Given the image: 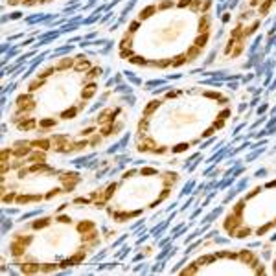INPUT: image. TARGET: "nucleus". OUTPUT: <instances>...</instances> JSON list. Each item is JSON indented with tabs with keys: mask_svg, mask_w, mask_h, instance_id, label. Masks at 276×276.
<instances>
[{
	"mask_svg": "<svg viewBox=\"0 0 276 276\" xmlns=\"http://www.w3.org/2000/svg\"><path fill=\"white\" fill-rule=\"evenodd\" d=\"M120 55H121V57H131L133 52H131V48H123V50L120 52Z\"/></svg>",
	"mask_w": 276,
	"mask_h": 276,
	"instance_id": "28",
	"label": "nucleus"
},
{
	"mask_svg": "<svg viewBox=\"0 0 276 276\" xmlns=\"http://www.w3.org/2000/svg\"><path fill=\"white\" fill-rule=\"evenodd\" d=\"M190 4H192V0H180L178 6H190Z\"/></svg>",
	"mask_w": 276,
	"mask_h": 276,
	"instance_id": "36",
	"label": "nucleus"
},
{
	"mask_svg": "<svg viewBox=\"0 0 276 276\" xmlns=\"http://www.w3.org/2000/svg\"><path fill=\"white\" fill-rule=\"evenodd\" d=\"M92 133H94V129H92V127H88V129H85V131H83V136H88V135H92Z\"/></svg>",
	"mask_w": 276,
	"mask_h": 276,
	"instance_id": "35",
	"label": "nucleus"
},
{
	"mask_svg": "<svg viewBox=\"0 0 276 276\" xmlns=\"http://www.w3.org/2000/svg\"><path fill=\"white\" fill-rule=\"evenodd\" d=\"M158 105H160L158 101H151V103H149V105L145 107V111H144V114H145V116H149V114H151V112H153V111H155V109H157V107H158Z\"/></svg>",
	"mask_w": 276,
	"mask_h": 276,
	"instance_id": "18",
	"label": "nucleus"
},
{
	"mask_svg": "<svg viewBox=\"0 0 276 276\" xmlns=\"http://www.w3.org/2000/svg\"><path fill=\"white\" fill-rule=\"evenodd\" d=\"M57 219H59L61 223H70V221H72L68 216H61V217H57Z\"/></svg>",
	"mask_w": 276,
	"mask_h": 276,
	"instance_id": "34",
	"label": "nucleus"
},
{
	"mask_svg": "<svg viewBox=\"0 0 276 276\" xmlns=\"http://www.w3.org/2000/svg\"><path fill=\"white\" fill-rule=\"evenodd\" d=\"M199 31L201 33H208V19L206 17H202L201 22H199Z\"/></svg>",
	"mask_w": 276,
	"mask_h": 276,
	"instance_id": "14",
	"label": "nucleus"
},
{
	"mask_svg": "<svg viewBox=\"0 0 276 276\" xmlns=\"http://www.w3.org/2000/svg\"><path fill=\"white\" fill-rule=\"evenodd\" d=\"M76 112H78V109L74 107V109H68V111H64L61 116H63L64 120H70V118H74V116H76Z\"/></svg>",
	"mask_w": 276,
	"mask_h": 276,
	"instance_id": "19",
	"label": "nucleus"
},
{
	"mask_svg": "<svg viewBox=\"0 0 276 276\" xmlns=\"http://www.w3.org/2000/svg\"><path fill=\"white\" fill-rule=\"evenodd\" d=\"M199 46H193V48H190L188 52H186V57H188V61H192V59H195V57H199Z\"/></svg>",
	"mask_w": 276,
	"mask_h": 276,
	"instance_id": "12",
	"label": "nucleus"
},
{
	"mask_svg": "<svg viewBox=\"0 0 276 276\" xmlns=\"http://www.w3.org/2000/svg\"><path fill=\"white\" fill-rule=\"evenodd\" d=\"M17 125H19L20 131H30V129H33V127H35V120H33V118H24L22 121H19Z\"/></svg>",
	"mask_w": 276,
	"mask_h": 276,
	"instance_id": "2",
	"label": "nucleus"
},
{
	"mask_svg": "<svg viewBox=\"0 0 276 276\" xmlns=\"http://www.w3.org/2000/svg\"><path fill=\"white\" fill-rule=\"evenodd\" d=\"M99 142H101V136H99V135H96V136L90 140V145H98Z\"/></svg>",
	"mask_w": 276,
	"mask_h": 276,
	"instance_id": "32",
	"label": "nucleus"
},
{
	"mask_svg": "<svg viewBox=\"0 0 276 276\" xmlns=\"http://www.w3.org/2000/svg\"><path fill=\"white\" fill-rule=\"evenodd\" d=\"M120 46H121V50H123V48H131V46H133V40H131V35H129V33L125 35V39L121 40V44H120Z\"/></svg>",
	"mask_w": 276,
	"mask_h": 276,
	"instance_id": "21",
	"label": "nucleus"
},
{
	"mask_svg": "<svg viewBox=\"0 0 276 276\" xmlns=\"http://www.w3.org/2000/svg\"><path fill=\"white\" fill-rule=\"evenodd\" d=\"M22 273H28V274H33V273H40V265L39 263H20L19 265Z\"/></svg>",
	"mask_w": 276,
	"mask_h": 276,
	"instance_id": "1",
	"label": "nucleus"
},
{
	"mask_svg": "<svg viewBox=\"0 0 276 276\" xmlns=\"http://www.w3.org/2000/svg\"><path fill=\"white\" fill-rule=\"evenodd\" d=\"M112 131H114V125H111V123H107V125L101 127V135H103V136H109Z\"/></svg>",
	"mask_w": 276,
	"mask_h": 276,
	"instance_id": "20",
	"label": "nucleus"
},
{
	"mask_svg": "<svg viewBox=\"0 0 276 276\" xmlns=\"http://www.w3.org/2000/svg\"><path fill=\"white\" fill-rule=\"evenodd\" d=\"M90 68V63H88V59H83V57H79L78 61H76V70L78 72H85V70H88Z\"/></svg>",
	"mask_w": 276,
	"mask_h": 276,
	"instance_id": "6",
	"label": "nucleus"
},
{
	"mask_svg": "<svg viewBox=\"0 0 276 276\" xmlns=\"http://www.w3.org/2000/svg\"><path fill=\"white\" fill-rule=\"evenodd\" d=\"M59 265H52V263H46V265H40V273H54L57 271Z\"/></svg>",
	"mask_w": 276,
	"mask_h": 276,
	"instance_id": "15",
	"label": "nucleus"
},
{
	"mask_svg": "<svg viewBox=\"0 0 276 276\" xmlns=\"http://www.w3.org/2000/svg\"><path fill=\"white\" fill-rule=\"evenodd\" d=\"M46 225H50V217H42V219H37V221L31 223L33 228H42V226H46Z\"/></svg>",
	"mask_w": 276,
	"mask_h": 276,
	"instance_id": "9",
	"label": "nucleus"
},
{
	"mask_svg": "<svg viewBox=\"0 0 276 276\" xmlns=\"http://www.w3.org/2000/svg\"><path fill=\"white\" fill-rule=\"evenodd\" d=\"M42 83H44V79H42V78H37L35 81H31V83H30V90H31V92H33V90H37L39 87H42Z\"/></svg>",
	"mask_w": 276,
	"mask_h": 276,
	"instance_id": "16",
	"label": "nucleus"
},
{
	"mask_svg": "<svg viewBox=\"0 0 276 276\" xmlns=\"http://www.w3.org/2000/svg\"><path fill=\"white\" fill-rule=\"evenodd\" d=\"M271 4H273V0H265V2H263V4L259 6V13H263V15H265V13L269 11V7H271Z\"/></svg>",
	"mask_w": 276,
	"mask_h": 276,
	"instance_id": "22",
	"label": "nucleus"
},
{
	"mask_svg": "<svg viewBox=\"0 0 276 276\" xmlns=\"http://www.w3.org/2000/svg\"><path fill=\"white\" fill-rule=\"evenodd\" d=\"M39 2H46V0H39Z\"/></svg>",
	"mask_w": 276,
	"mask_h": 276,
	"instance_id": "38",
	"label": "nucleus"
},
{
	"mask_svg": "<svg viewBox=\"0 0 276 276\" xmlns=\"http://www.w3.org/2000/svg\"><path fill=\"white\" fill-rule=\"evenodd\" d=\"M155 6H149V7H145V9H142V13H140V19H147V17H151V13H155Z\"/></svg>",
	"mask_w": 276,
	"mask_h": 276,
	"instance_id": "13",
	"label": "nucleus"
},
{
	"mask_svg": "<svg viewBox=\"0 0 276 276\" xmlns=\"http://www.w3.org/2000/svg\"><path fill=\"white\" fill-rule=\"evenodd\" d=\"M249 234H250V230H249V228H241V230L236 234V237H241V239H243V237H247Z\"/></svg>",
	"mask_w": 276,
	"mask_h": 276,
	"instance_id": "25",
	"label": "nucleus"
},
{
	"mask_svg": "<svg viewBox=\"0 0 276 276\" xmlns=\"http://www.w3.org/2000/svg\"><path fill=\"white\" fill-rule=\"evenodd\" d=\"M54 70H55V66H50V68H46V70H42V72H40L39 74V78H48V76H52V72H54Z\"/></svg>",
	"mask_w": 276,
	"mask_h": 276,
	"instance_id": "24",
	"label": "nucleus"
},
{
	"mask_svg": "<svg viewBox=\"0 0 276 276\" xmlns=\"http://www.w3.org/2000/svg\"><path fill=\"white\" fill-rule=\"evenodd\" d=\"M99 74H101V70H99V68H92V70L88 72V76H87V81H88V79H94V78H98Z\"/></svg>",
	"mask_w": 276,
	"mask_h": 276,
	"instance_id": "23",
	"label": "nucleus"
},
{
	"mask_svg": "<svg viewBox=\"0 0 276 276\" xmlns=\"http://www.w3.org/2000/svg\"><path fill=\"white\" fill-rule=\"evenodd\" d=\"M76 202H78V204H87V202H90V199L79 197V199H76Z\"/></svg>",
	"mask_w": 276,
	"mask_h": 276,
	"instance_id": "33",
	"label": "nucleus"
},
{
	"mask_svg": "<svg viewBox=\"0 0 276 276\" xmlns=\"http://www.w3.org/2000/svg\"><path fill=\"white\" fill-rule=\"evenodd\" d=\"M142 173H144V175H155V173H157V169H151V168H145V169H142Z\"/></svg>",
	"mask_w": 276,
	"mask_h": 276,
	"instance_id": "30",
	"label": "nucleus"
},
{
	"mask_svg": "<svg viewBox=\"0 0 276 276\" xmlns=\"http://www.w3.org/2000/svg\"><path fill=\"white\" fill-rule=\"evenodd\" d=\"M31 145H35L37 149L46 151V149L50 147V140H33V142H31Z\"/></svg>",
	"mask_w": 276,
	"mask_h": 276,
	"instance_id": "8",
	"label": "nucleus"
},
{
	"mask_svg": "<svg viewBox=\"0 0 276 276\" xmlns=\"http://www.w3.org/2000/svg\"><path fill=\"white\" fill-rule=\"evenodd\" d=\"M74 63H76V61H74V59H68V57H66V59H63V61H61V63H57V66H55V70H66V68H70V66H74Z\"/></svg>",
	"mask_w": 276,
	"mask_h": 276,
	"instance_id": "7",
	"label": "nucleus"
},
{
	"mask_svg": "<svg viewBox=\"0 0 276 276\" xmlns=\"http://www.w3.org/2000/svg\"><path fill=\"white\" fill-rule=\"evenodd\" d=\"M96 85L94 83H90V85H87L85 88H83V92H81V96H83V99H90L92 96H94V92H96Z\"/></svg>",
	"mask_w": 276,
	"mask_h": 276,
	"instance_id": "3",
	"label": "nucleus"
},
{
	"mask_svg": "<svg viewBox=\"0 0 276 276\" xmlns=\"http://www.w3.org/2000/svg\"><path fill=\"white\" fill-rule=\"evenodd\" d=\"M78 228H79V232H81V234H88V232H92V230H94V223H90V221H81Z\"/></svg>",
	"mask_w": 276,
	"mask_h": 276,
	"instance_id": "4",
	"label": "nucleus"
},
{
	"mask_svg": "<svg viewBox=\"0 0 276 276\" xmlns=\"http://www.w3.org/2000/svg\"><path fill=\"white\" fill-rule=\"evenodd\" d=\"M131 61V63H135V64H145V59H144V57H133V59H129Z\"/></svg>",
	"mask_w": 276,
	"mask_h": 276,
	"instance_id": "29",
	"label": "nucleus"
},
{
	"mask_svg": "<svg viewBox=\"0 0 276 276\" xmlns=\"http://www.w3.org/2000/svg\"><path fill=\"white\" fill-rule=\"evenodd\" d=\"M30 160H31V162H44V160H46V155H44L42 149H37V151H31Z\"/></svg>",
	"mask_w": 276,
	"mask_h": 276,
	"instance_id": "5",
	"label": "nucleus"
},
{
	"mask_svg": "<svg viewBox=\"0 0 276 276\" xmlns=\"http://www.w3.org/2000/svg\"><path fill=\"white\" fill-rule=\"evenodd\" d=\"M188 147H190L188 144H180L177 147H173V153H180V151H184V149H188Z\"/></svg>",
	"mask_w": 276,
	"mask_h": 276,
	"instance_id": "27",
	"label": "nucleus"
},
{
	"mask_svg": "<svg viewBox=\"0 0 276 276\" xmlns=\"http://www.w3.org/2000/svg\"><path fill=\"white\" fill-rule=\"evenodd\" d=\"M206 42H208V33H201L197 39H195V46L204 48V46H206Z\"/></svg>",
	"mask_w": 276,
	"mask_h": 276,
	"instance_id": "10",
	"label": "nucleus"
},
{
	"mask_svg": "<svg viewBox=\"0 0 276 276\" xmlns=\"http://www.w3.org/2000/svg\"><path fill=\"white\" fill-rule=\"evenodd\" d=\"M136 28H138V22H133L131 24V31H136Z\"/></svg>",
	"mask_w": 276,
	"mask_h": 276,
	"instance_id": "37",
	"label": "nucleus"
},
{
	"mask_svg": "<svg viewBox=\"0 0 276 276\" xmlns=\"http://www.w3.org/2000/svg\"><path fill=\"white\" fill-rule=\"evenodd\" d=\"M40 125L42 127H52V125H55V120H40Z\"/></svg>",
	"mask_w": 276,
	"mask_h": 276,
	"instance_id": "26",
	"label": "nucleus"
},
{
	"mask_svg": "<svg viewBox=\"0 0 276 276\" xmlns=\"http://www.w3.org/2000/svg\"><path fill=\"white\" fill-rule=\"evenodd\" d=\"M15 199V193H9V195H4L2 197V202H9V201H13Z\"/></svg>",
	"mask_w": 276,
	"mask_h": 276,
	"instance_id": "31",
	"label": "nucleus"
},
{
	"mask_svg": "<svg viewBox=\"0 0 276 276\" xmlns=\"http://www.w3.org/2000/svg\"><path fill=\"white\" fill-rule=\"evenodd\" d=\"M85 256H87V252H85V250L81 249L78 254H74V256L70 258V259H72V263H74V265H78V263H81V261L85 259Z\"/></svg>",
	"mask_w": 276,
	"mask_h": 276,
	"instance_id": "11",
	"label": "nucleus"
},
{
	"mask_svg": "<svg viewBox=\"0 0 276 276\" xmlns=\"http://www.w3.org/2000/svg\"><path fill=\"white\" fill-rule=\"evenodd\" d=\"M186 61H188L186 55H177L175 59H171V64H173V66H180V64H184Z\"/></svg>",
	"mask_w": 276,
	"mask_h": 276,
	"instance_id": "17",
	"label": "nucleus"
}]
</instances>
